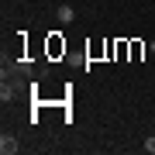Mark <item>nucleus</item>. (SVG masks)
<instances>
[{
    "label": "nucleus",
    "mask_w": 155,
    "mask_h": 155,
    "mask_svg": "<svg viewBox=\"0 0 155 155\" xmlns=\"http://www.w3.org/2000/svg\"><path fill=\"white\" fill-rule=\"evenodd\" d=\"M17 148H21V145H17L14 134H0V152H4V155H14Z\"/></svg>",
    "instance_id": "f257e3e1"
},
{
    "label": "nucleus",
    "mask_w": 155,
    "mask_h": 155,
    "mask_svg": "<svg viewBox=\"0 0 155 155\" xmlns=\"http://www.w3.org/2000/svg\"><path fill=\"white\" fill-rule=\"evenodd\" d=\"M55 14H59V21H62V24H72V21H76V11H72V7H66V4H62Z\"/></svg>",
    "instance_id": "f03ea898"
},
{
    "label": "nucleus",
    "mask_w": 155,
    "mask_h": 155,
    "mask_svg": "<svg viewBox=\"0 0 155 155\" xmlns=\"http://www.w3.org/2000/svg\"><path fill=\"white\" fill-rule=\"evenodd\" d=\"M14 97V86H7V79H4V90H0V100H4V104H7V100H11Z\"/></svg>",
    "instance_id": "7ed1b4c3"
},
{
    "label": "nucleus",
    "mask_w": 155,
    "mask_h": 155,
    "mask_svg": "<svg viewBox=\"0 0 155 155\" xmlns=\"http://www.w3.org/2000/svg\"><path fill=\"white\" fill-rule=\"evenodd\" d=\"M145 152H152V155H155V134H152V138H145Z\"/></svg>",
    "instance_id": "20e7f679"
},
{
    "label": "nucleus",
    "mask_w": 155,
    "mask_h": 155,
    "mask_svg": "<svg viewBox=\"0 0 155 155\" xmlns=\"http://www.w3.org/2000/svg\"><path fill=\"white\" fill-rule=\"evenodd\" d=\"M148 52H152V55H155V41H152V45H148Z\"/></svg>",
    "instance_id": "39448f33"
}]
</instances>
